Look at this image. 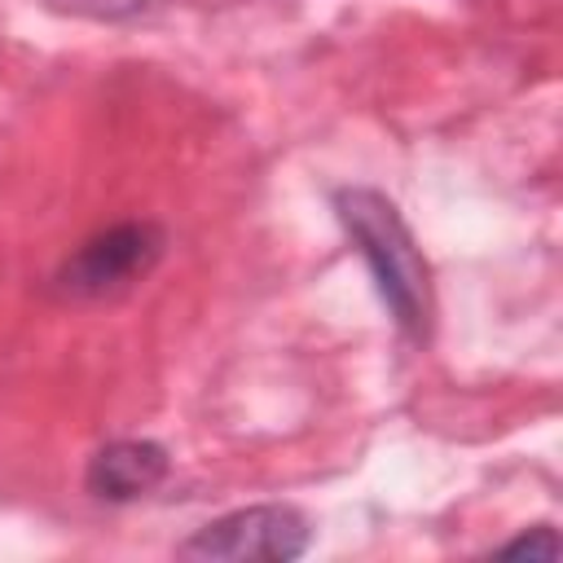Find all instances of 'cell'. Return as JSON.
<instances>
[{
	"label": "cell",
	"mask_w": 563,
	"mask_h": 563,
	"mask_svg": "<svg viewBox=\"0 0 563 563\" xmlns=\"http://www.w3.org/2000/svg\"><path fill=\"white\" fill-rule=\"evenodd\" d=\"M334 216L347 229V238L356 242L361 260L369 264V277L378 286L391 321L409 339H427V330H431V268H427L405 216L396 211V202L378 189L347 185V189H334Z\"/></svg>",
	"instance_id": "obj_1"
},
{
	"label": "cell",
	"mask_w": 563,
	"mask_h": 563,
	"mask_svg": "<svg viewBox=\"0 0 563 563\" xmlns=\"http://www.w3.org/2000/svg\"><path fill=\"white\" fill-rule=\"evenodd\" d=\"M172 471V457L154 440H110L88 462V493L101 501H136L154 493Z\"/></svg>",
	"instance_id": "obj_4"
},
{
	"label": "cell",
	"mask_w": 563,
	"mask_h": 563,
	"mask_svg": "<svg viewBox=\"0 0 563 563\" xmlns=\"http://www.w3.org/2000/svg\"><path fill=\"white\" fill-rule=\"evenodd\" d=\"M559 532L550 528V523H537V528H528V532H519L515 541H506L497 554L501 559H559Z\"/></svg>",
	"instance_id": "obj_5"
},
{
	"label": "cell",
	"mask_w": 563,
	"mask_h": 563,
	"mask_svg": "<svg viewBox=\"0 0 563 563\" xmlns=\"http://www.w3.org/2000/svg\"><path fill=\"white\" fill-rule=\"evenodd\" d=\"M308 545H312L308 519L295 506L264 501L211 519L180 545V554L207 563H290Z\"/></svg>",
	"instance_id": "obj_2"
},
{
	"label": "cell",
	"mask_w": 563,
	"mask_h": 563,
	"mask_svg": "<svg viewBox=\"0 0 563 563\" xmlns=\"http://www.w3.org/2000/svg\"><path fill=\"white\" fill-rule=\"evenodd\" d=\"M167 233L150 220H123L92 233L70 260L57 268V290L66 299H106L141 282L163 260Z\"/></svg>",
	"instance_id": "obj_3"
}]
</instances>
